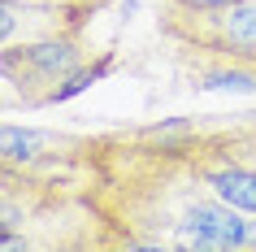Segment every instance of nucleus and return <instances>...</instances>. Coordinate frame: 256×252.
I'll return each instance as SVG.
<instances>
[{"instance_id":"nucleus-1","label":"nucleus","mask_w":256,"mask_h":252,"mask_svg":"<svg viewBox=\"0 0 256 252\" xmlns=\"http://www.w3.org/2000/svg\"><path fill=\"white\" fill-rule=\"evenodd\" d=\"M87 66V44L82 27H56L26 35L18 44L0 48V74L14 83V92L26 105H48V100H66L70 79Z\"/></svg>"},{"instance_id":"nucleus-4","label":"nucleus","mask_w":256,"mask_h":252,"mask_svg":"<svg viewBox=\"0 0 256 252\" xmlns=\"http://www.w3.org/2000/svg\"><path fill=\"white\" fill-rule=\"evenodd\" d=\"M234 144H239V152L248 161H256V126H243V131H234Z\"/></svg>"},{"instance_id":"nucleus-3","label":"nucleus","mask_w":256,"mask_h":252,"mask_svg":"<svg viewBox=\"0 0 256 252\" xmlns=\"http://www.w3.org/2000/svg\"><path fill=\"white\" fill-rule=\"evenodd\" d=\"M70 139H56L48 131H30V126H9L0 122V165L4 170H30L48 157V148H61Z\"/></svg>"},{"instance_id":"nucleus-2","label":"nucleus","mask_w":256,"mask_h":252,"mask_svg":"<svg viewBox=\"0 0 256 252\" xmlns=\"http://www.w3.org/2000/svg\"><path fill=\"white\" fill-rule=\"evenodd\" d=\"M161 31L196 57L217 61H239L256 70V0H230L217 9H187V5H165Z\"/></svg>"}]
</instances>
